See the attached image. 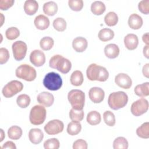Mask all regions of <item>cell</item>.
I'll use <instances>...</instances> for the list:
<instances>
[{
	"mask_svg": "<svg viewBox=\"0 0 149 149\" xmlns=\"http://www.w3.org/2000/svg\"><path fill=\"white\" fill-rule=\"evenodd\" d=\"M114 31L108 28H104L100 30L98 35V38L103 42L108 41L112 40L114 37Z\"/></svg>",
	"mask_w": 149,
	"mask_h": 149,
	"instance_id": "27",
	"label": "cell"
},
{
	"mask_svg": "<svg viewBox=\"0 0 149 149\" xmlns=\"http://www.w3.org/2000/svg\"><path fill=\"white\" fill-rule=\"evenodd\" d=\"M148 109V102L144 98H141L133 102L131 105V112L136 116H139L145 113Z\"/></svg>",
	"mask_w": 149,
	"mask_h": 149,
	"instance_id": "10",
	"label": "cell"
},
{
	"mask_svg": "<svg viewBox=\"0 0 149 149\" xmlns=\"http://www.w3.org/2000/svg\"><path fill=\"white\" fill-rule=\"evenodd\" d=\"M44 138V134L42 130L38 128H33L29 132V139L31 143L34 144H38Z\"/></svg>",
	"mask_w": 149,
	"mask_h": 149,
	"instance_id": "18",
	"label": "cell"
},
{
	"mask_svg": "<svg viewBox=\"0 0 149 149\" xmlns=\"http://www.w3.org/2000/svg\"><path fill=\"white\" fill-rule=\"evenodd\" d=\"M23 134V131L21 127L18 126L14 125L10 127L8 130V137L12 140L19 139Z\"/></svg>",
	"mask_w": 149,
	"mask_h": 149,
	"instance_id": "29",
	"label": "cell"
},
{
	"mask_svg": "<svg viewBox=\"0 0 149 149\" xmlns=\"http://www.w3.org/2000/svg\"><path fill=\"white\" fill-rule=\"evenodd\" d=\"M115 82L119 87L124 89H129L132 85V80L130 77L123 73H118L115 76Z\"/></svg>",
	"mask_w": 149,
	"mask_h": 149,
	"instance_id": "13",
	"label": "cell"
},
{
	"mask_svg": "<svg viewBox=\"0 0 149 149\" xmlns=\"http://www.w3.org/2000/svg\"><path fill=\"white\" fill-rule=\"evenodd\" d=\"M84 81L83 74L80 70H74L70 76V83L74 86H81Z\"/></svg>",
	"mask_w": 149,
	"mask_h": 149,
	"instance_id": "26",
	"label": "cell"
},
{
	"mask_svg": "<svg viewBox=\"0 0 149 149\" xmlns=\"http://www.w3.org/2000/svg\"><path fill=\"white\" fill-rule=\"evenodd\" d=\"M136 134L138 137L142 139L149 138V122H146L143 123L141 126L136 129Z\"/></svg>",
	"mask_w": 149,
	"mask_h": 149,
	"instance_id": "31",
	"label": "cell"
},
{
	"mask_svg": "<svg viewBox=\"0 0 149 149\" xmlns=\"http://www.w3.org/2000/svg\"><path fill=\"white\" fill-rule=\"evenodd\" d=\"M127 102V95L121 91L111 93L108 98V105L113 110H118L125 107Z\"/></svg>",
	"mask_w": 149,
	"mask_h": 149,
	"instance_id": "3",
	"label": "cell"
},
{
	"mask_svg": "<svg viewBox=\"0 0 149 149\" xmlns=\"http://www.w3.org/2000/svg\"><path fill=\"white\" fill-rule=\"evenodd\" d=\"M54 45V41L50 37H44L40 41V46L44 51L50 50Z\"/></svg>",
	"mask_w": 149,
	"mask_h": 149,
	"instance_id": "33",
	"label": "cell"
},
{
	"mask_svg": "<svg viewBox=\"0 0 149 149\" xmlns=\"http://www.w3.org/2000/svg\"><path fill=\"white\" fill-rule=\"evenodd\" d=\"M124 44L127 49L134 50L137 47L139 44L138 37L133 33L128 34L124 38Z\"/></svg>",
	"mask_w": 149,
	"mask_h": 149,
	"instance_id": "16",
	"label": "cell"
},
{
	"mask_svg": "<svg viewBox=\"0 0 149 149\" xmlns=\"http://www.w3.org/2000/svg\"><path fill=\"white\" fill-rule=\"evenodd\" d=\"M138 8L140 12L143 14L148 15L149 13V0H143L140 1Z\"/></svg>",
	"mask_w": 149,
	"mask_h": 149,
	"instance_id": "42",
	"label": "cell"
},
{
	"mask_svg": "<svg viewBox=\"0 0 149 149\" xmlns=\"http://www.w3.org/2000/svg\"><path fill=\"white\" fill-rule=\"evenodd\" d=\"M58 5L54 1L45 2L42 7L44 13L49 16L55 15L58 11Z\"/></svg>",
	"mask_w": 149,
	"mask_h": 149,
	"instance_id": "24",
	"label": "cell"
},
{
	"mask_svg": "<svg viewBox=\"0 0 149 149\" xmlns=\"http://www.w3.org/2000/svg\"><path fill=\"white\" fill-rule=\"evenodd\" d=\"M9 51L3 47L0 48V64L2 65L6 63L9 58Z\"/></svg>",
	"mask_w": 149,
	"mask_h": 149,
	"instance_id": "43",
	"label": "cell"
},
{
	"mask_svg": "<svg viewBox=\"0 0 149 149\" xmlns=\"http://www.w3.org/2000/svg\"><path fill=\"white\" fill-rule=\"evenodd\" d=\"M0 15H1V26H2V24H3V20H5V19H4V16H3V14H2V13H0Z\"/></svg>",
	"mask_w": 149,
	"mask_h": 149,
	"instance_id": "51",
	"label": "cell"
},
{
	"mask_svg": "<svg viewBox=\"0 0 149 149\" xmlns=\"http://www.w3.org/2000/svg\"><path fill=\"white\" fill-rule=\"evenodd\" d=\"M31 99L30 97L26 94L19 95L16 99V103L17 105L21 108H27L30 104Z\"/></svg>",
	"mask_w": 149,
	"mask_h": 149,
	"instance_id": "35",
	"label": "cell"
},
{
	"mask_svg": "<svg viewBox=\"0 0 149 149\" xmlns=\"http://www.w3.org/2000/svg\"><path fill=\"white\" fill-rule=\"evenodd\" d=\"M0 130H1V139H0V142H1V141H3V139L5 137V133H4V132H3V130L2 129H1Z\"/></svg>",
	"mask_w": 149,
	"mask_h": 149,
	"instance_id": "50",
	"label": "cell"
},
{
	"mask_svg": "<svg viewBox=\"0 0 149 149\" xmlns=\"http://www.w3.org/2000/svg\"><path fill=\"white\" fill-rule=\"evenodd\" d=\"M30 61L35 66L40 67L45 62V55L42 51L35 49L30 55Z\"/></svg>",
	"mask_w": 149,
	"mask_h": 149,
	"instance_id": "12",
	"label": "cell"
},
{
	"mask_svg": "<svg viewBox=\"0 0 149 149\" xmlns=\"http://www.w3.org/2000/svg\"><path fill=\"white\" fill-rule=\"evenodd\" d=\"M143 19L140 15L136 13H132L129 16L128 19V24L131 29L133 30L140 29L143 26Z\"/></svg>",
	"mask_w": 149,
	"mask_h": 149,
	"instance_id": "19",
	"label": "cell"
},
{
	"mask_svg": "<svg viewBox=\"0 0 149 149\" xmlns=\"http://www.w3.org/2000/svg\"><path fill=\"white\" fill-rule=\"evenodd\" d=\"M148 69H149V63H146L145 64L143 67V70L142 72L144 75L147 78L149 77V72H148Z\"/></svg>",
	"mask_w": 149,
	"mask_h": 149,
	"instance_id": "47",
	"label": "cell"
},
{
	"mask_svg": "<svg viewBox=\"0 0 149 149\" xmlns=\"http://www.w3.org/2000/svg\"><path fill=\"white\" fill-rule=\"evenodd\" d=\"M66 22L62 17H57L53 21V27L58 31H63L66 29Z\"/></svg>",
	"mask_w": 149,
	"mask_h": 149,
	"instance_id": "38",
	"label": "cell"
},
{
	"mask_svg": "<svg viewBox=\"0 0 149 149\" xmlns=\"http://www.w3.org/2000/svg\"><path fill=\"white\" fill-rule=\"evenodd\" d=\"M43 84L49 90L56 91L61 88L62 80L58 73L54 72H49L44 78Z\"/></svg>",
	"mask_w": 149,
	"mask_h": 149,
	"instance_id": "5",
	"label": "cell"
},
{
	"mask_svg": "<svg viewBox=\"0 0 149 149\" xmlns=\"http://www.w3.org/2000/svg\"><path fill=\"white\" fill-rule=\"evenodd\" d=\"M36 27L40 30L47 29L49 26V20L48 17L44 15H39L37 16L34 20Z\"/></svg>",
	"mask_w": 149,
	"mask_h": 149,
	"instance_id": "20",
	"label": "cell"
},
{
	"mask_svg": "<svg viewBox=\"0 0 149 149\" xmlns=\"http://www.w3.org/2000/svg\"><path fill=\"white\" fill-rule=\"evenodd\" d=\"M87 40L83 37H77L73 39L72 47L74 50L77 52H83L87 48Z\"/></svg>",
	"mask_w": 149,
	"mask_h": 149,
	"instance_id": "17",
	"label": "cell"
},
{
	"mask_svg": "<svg viewBox=\"0 0 149 149\" xmlns=\"http://www.w3.org/2000/svg\"><path fill=\"white\" fill-rule=\"evenodd\" d=\"M88 96L93 102L98 104L104 100L105 92L100 87H94L90 89L88 91Z\"/></svg>",
	"mask_w": 149,
	"mask_h": 149,
	"instance_id": "14",
	"label": "cell"
},
{
	"mask_svg": "<svg viewBox=\"0 0 149 149\" xmlns=\"http://www.w3.org/2000/svg\"><path fill=\"white\" fill-rule=\"evenodd\" d=\"M24 10L28 15H33L38 10V3L35 0H27L24 3Z\"/></svg>",
	"mask_w": 149,
	"mask_h": 149,
	"instance_id": "22",
	"label": "cell"
},
{
	"mask_svg": "<svg viewBox=\"0 0 149 149\" xmlns=\"http://www.w3.org/2000/svg\"><path fill=\"white\" fill-rule=\"evenodd\" d=\"M104 121L109 126H113L116 123L115 116L113 113L110 111H106L103 113Z\"/></svg>",
	"mask_w": 149,
	"mask_h": 149,
	"instance_id": "37",
	"label": "cell"
},
{
	"mask_svg": "<svg viewBox=\"0 0 149 149\" xmlns=\"http://www.w3.org/2000/svg\"><path fill=\"white\" fill-rule=\"evenodd\" d=\"M81 130V125L80 122L72 121L69 122L67 126V132L71 136L78 134Z\"/></svg>",
	"mask_w": 149,
	"mask_h": 149,
	"instance_id": "30",
	"label": "cell"
},
{
	"mask_svg": "<svg viewBox=\"0 0 149 149\" xmlns=\"http://www.w3.org/2000/svg\"><path fill=\"white\" fill-rule=\"evenodd\" d=\"M47 111L45 108L40 105H34L30 110L29 120L34 125H40L43 123L45 120Z\"/></svg>",
	"mask_w": 149,
	"mask_h": 149,
	"instance_id": "6",
	"label": "cell"
},
{
	"mask_svg": "<svg viewBox=\"0 0 149 149\" xmlns=\"http://www.w3.org/2000/svg\"><path fill=\"white\" fill-rule=\"evenodd\" d=\"M68 99L72 108L76 110H82L84 106L85 94L77 89L70 90L68 94Z\"/></svg>",
	"mask_w": 149,
	"mask_h": 149,
	"instance_id": "4",
	"label": "cell"
},
{
	"mask_svg": "<svg viewBox=\"0 0 149 149\" xmlns=\"http://www.w3.org/2000/svg\"><path fill=\"white\" fill-rule=\"evenodd\" d=\"M86 120L88 124L91 125H97L101 122V115L97 111H91L87 113Z\"/></svg>",
	"mask_w": 149,
	"mask_h": 149,
	"instance_id": "28",
	"label": "cell"
},
{
	"mask_svg": "<svg viewBox=\"0 0 149 149\" xmlns=\"http://www.w3.org/2000/svg\"><path fill=\"white\" fill-rule=\"evenodd\" d=\"M23 84L20 81L14 80L8 82L2 88V93L5 98H10L22 91Z\"/></svg>",
	"mask_w": 149,
	"mask_h": 149,
	"instance_id": "8",
	"label": "cell"
},
{
	"mask_svg": "<svg viewBox=\"0 0 149 149\" xmlns=\"http://www.w3.org/2000/svg\"><path fill=\"white\" fill-rule=\"evenodd\" d=\"M104 22L108 26H114L118 23V16L115 12H109L105 16Z\"/></svg>",
	"mask_w": 149,
	"mask_h": 149,
	"instance_id": "32",
	"label": "cell"
},
{
	"mask_svg": "<svg viewBox=\"0 0 149 149\" xmlns=\"http://www.w3.org/2000/svg\"><path fill=\"white\" fill-rule=\"evenodd\" d=\"M49 67L58 70L63 74L68 73L71 69V62L61 55H55L49 59Z\"/></svg>",
	"mask_w": 149,
	"mask_h": 149,
	"instance_id": "2",
	"label": "cell"
},
{
	"mask_svg": "<svg viewBox=\"0 0 149 149\" xmlns=\"http://www.w3.org/2000/svg\"><path fill=\"white\" fill-rule=\"evenodd\" d=\"M68 5L69 8L73 11H80L83 7L82 0H69Z\"/></svg>",
	"mask_w": 149,
	"mask_h": 149,
	"instance_id": "41",
	"label": "cell"
},
{
	"mask_svg": "<svg viewBox=\"0 0 149 149\" xmlns=\"http://www.w3.org/2000/svg\"><path fill=\"white\" fill-rule=\"evenodd\" d=\"M59 147V141L56 138L49 139L44 143V147L45 149H58Z\"/></svg>",
	"mask_w": 149,
	"mask_h": 149,
	"instance_id": "39",
	"label": "cell"
},
{
	"mask_svg": "<svg viewBox=\"0 0 149 149\" xmlns=\"http://www.w3.org/2000/svg\"><path fill=\"white\" fill-rule=\"evenodd\" d=\"M87 143L83 139H78L73 144V149H87Z\"/></svg>",
	"mask_w": 149,
	"mask_h": 149,
	"instance_id": "44",
	"label": "cell"
},
{
	"mask_svg": "<svg viewBox=\"0 0 149 149\" xmlns=\"http://www.w3.org/2000/svg\"><path fill=\"white\" fill-rule=\"evenodd\" d=\"M15 74L17 78L27 81H32L37 77L36 69L27 64H22L18 66L15 70Z\"/></svg>",
	"mask_w": 149,
	"mask_h": 149,
	"instance_id": "7",
	"label": "cell"
},
{
	"mask_svg": "<svg viewBox=\"0 0 149 149\" xmlns=\"http://www.w3.org/2000/svg\"><path fill=\"white\" fill-rule=\"evenodd\" d=\"M148 33H146L144 34L142 36V40L143 42L146 44L148 45V42H149V38H148Z\"/></svg>",
	"mask_w": 149,
	"mask_h": 149,
	"instance_id": "48",
	"label": "cell"
},
{
	"mask_svg": "<svg viewBox=\"0 0 149 149\" xmlns=\"http://www.w3.org/2000/svg\"><path fill=\"white\" fill-rule=\"evenodd\" d=\"M20 35L19 30L16 27H10L5 31V36L9 40H13L17 38Z\"/></svg>",
	"mask_w": 149,
	"mask_h": 149,
	"instance_id": "40",
	"label": "cell"
},
{
	"mask_svg": "<svg viewBox=\"0 0 149 149\" xmlns=\"http://www.w3.org/2000/svg\"><path fill=\"white\" fill-rule=\"evenodd\" d=\"M84 111L83 110H76L72 108L69 111V118L72 121L80 122L84 118Z\"/></svg>",
	"mask_w": 149,
	"mask_h": 149,
	"instance_id": "36",
	"label": "cell"
},
{
	"mask_svg": "<svg viewBox=\"0 0 149 149\" xmlns=\"http://www.w3.org/2000/svg\"><path fill=\"white\" fill-rule=\"evenodd\" d=\"M143 55L146 58H148V45H146L143 48Z\"/></svg>",
	"mask_w": 149,
	"mask_h": 149,
	"instance_id": "49",
	"label": "cell"
},
{
	"mask_svg": "<svg viewBox=\"0 0 149 149\" xmlns=\"http://www.w3.org/2000/svg\"><path fill=\"white\" fill-rule=\"evenodd\" d=\"M120 52L119 47L115 44H109L104 48L105 56L109 59H114L118 56Z\"/></svg>",
	"mask_w": 149,
	"mask_h": 149,
	"instance_id": "21",
	"label": "cell"
},
{
	"mask_svg": "<svg viewBox=\"0 0 149 149\" xmlns=\"http://www.w3.org/2000/svg\"><path fill=\"white\" fill-rule=\"evenodd\" d=\"M38 102L45 107H51L54 102V95L47 91L40 93L37 97Z\"/></svg>",
	"mask_w": 149,
	"mask_h": 149,
	"instance_id": "15",
	"label": "cell"
},
{
	"mask_svg": "<svg viewBox=\"0 0 149 149\" xmlns=\"http://www.w3.org/2000/svg\"><path fill=\"white\" fill-rule=\"evenodd\" d=\"M105 9V5L100 1H94L91 5V11L95 15H101L104 13Z\"/></svg>",
	"mask_w": 149,
	"mask_h": 149,
	"instance_id": "25",
	"label": "cell"
},
{
	"mask_svg": "<svg viewBox=\"0 0 149 149\" xmlns=\"http://www.w3.org/2000/svg\"><path fill=\"white\" fill-rule=\"evenodd\" d=\"M1 148H3V149H6V148H8V149H16V146L13 141H8L3 144Z\"/></svg>",
	"mask_w": 149,
	"mask_h": 149,
	"instance_id": "46",
	"label": "cell"
},
{
	"mask_svg": "<svg viewBox=\"0 0 149 149\" xmlns=\"http://www.w3.org/2000/svg\"><path fill=\"white\" fill-rule=\"evenodd\" d=\"M136 95L140 97H147L149 95V83L146 82L137 85L134 89Z\"/></svg>",
	"mask_w": 149,
	"mask_h": 149,
	"instance_id": "23",
	"label": "cell"
},
{
	"mask_svg": "<svg viewBox=\"0 0 149 149\" xmlns=\"http://www.w3.org/2000/svg\"><path fill=\"white\" fill-rule=\"evenodd\" d=\"M13 0H1L0 1V9L2 10H6L11 8L14 4Z\"/></svg>",
	"mask_w": 149,
	"mask_h": 149,
	"instance_id": "45",
	"label": "cell"
},
{
	"mask_svg": "<svg viewBox=\"0 0 149 149\" xmlns=\"http://www.w3.org/2000/svg\"><path fill=\"white\" fill-rule=\"evenodd\" d=\"M45 132L49 135L59 134L63 130L64 124L61 120L53 119L49 121L44 126Z\"/></svg>",
	"mask_w": 149,
	"mask_h": 149,
	"instance_id": "11",
	"label": "cell"
},
{
	"mask_svg": "<svg viewBox=\"0 0 149 149\" xmlns=\"http://www.w3.org/2000/svg\"><path fill=\"white\" fill-rule=\"evenodd\" d=\"M12 49L15 59L19 61L24 58L27 51V46L24 41H16L13 43Z\"/></svg>",
	"mask_w": 149,
	"mask_h": 149,
	"instance_id": "9",
	"label": "cell"
},
{
	"mask_svg": "<svg viewBox=\"0 0 149 149\" xmlns=\"http://www.w3.org/2000/svg\"><path fill=\"white\" fill-rule=\"evenodd\" d=\"M87 77L90 81H105L109 77V73L107 69L103 66L96 63L90 64L87 68Z\"/></svg>",
	"mask_w": 149,
	"mask_h": 149,
	"instance_id": "1",
	"label": "cell"
},
{
	"mask_svg": "<svg viewBox=\"0 0 149 149\" xmlns=\"http://www.w3.org/2000/svg\"><path fill=\"white\" fill-rule=\"evenodd\" d=\"M128 146V141L124 137H118L113 142V148L114 149H127Z\"/></svg>",
	"mask_w": 149,
	"mask_h": 149,
	"instance_id": "34",
	"label": "cell"
}]
</instances>
